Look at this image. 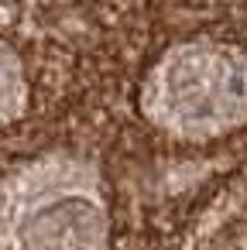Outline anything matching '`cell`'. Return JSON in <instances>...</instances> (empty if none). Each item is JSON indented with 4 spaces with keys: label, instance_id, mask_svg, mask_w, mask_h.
Listing matches in <instances>:
<instances>
[{
    "label": "cell",
    "instance_id": "cell-1",
    "mask_svg": "<svg viewBox=\"0 0 247 250\" xmlns=\"http://www.w3.org/2000/svg\"><path fill=\"white\" fill-rule=\"evenodd\" d=\"M144 103L161 127L182 137L230 130L247 117V65L226 48L185 45L158 65Z\"/></svg>",
    "mask_w": 247,
    "mask_h": 250
},
{
    "label": "cell",
    "instance_id": "cell-2",
    "mask_svg": "<svg viewBox=\"0 0 247 250\" xmlns=\"http://www.w3.org/2000/svg\"><path fill=\"white\" fill-rule=\"evenodd\" d=\"M4 250H107L103 202L72 168H42L28 175L0 216Z\"/></svg>",
    "mask_w": 247,
    "mask_h": 250
},
{
    "label": "cell",
    "instance_id": "cell-3",
    "mask_svg": "<svg viewBox=\"0 0 247 250\" xmlns=\"http://www.w3.org/2000/svg\"><path fill=\"white\" fill-rule=\"evenodd\" d=\"M18 106H21V69L14 55L0 45V120L18 113Z\"/></svg>",
    "mask_w": 247,
    "mask_h": 250
}]
</instances>
